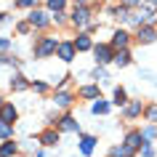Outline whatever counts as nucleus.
Here are the masks:
<instances>
[{"label":"nucleus","mask_w":157,"mask_h":157,"mask_svg":"<svg viewBox=\"0 0 157 157\" xmlns=\"http://www.w3.org/2000/svg\"><path fill=\"white\" fill-rule=\"evenodd\" d=\"M75 43H59V48H56V53H59V59L61 61H72L75 59Z\"/></svg>","instance_id":"6"},{"label":"nucleus","mask_w":157,"mask_h":157,"mask_svg":"<svg viewBox=\"0 0 157 157\" xmlns=\"http://www.w3.org/2000/svg\"><path fill=\"white\" fill-rule=\"evenodd\" d=\"M61 131H80V125H77V120H75L72 115H67L64 120H61Z\"/></svg>","instance_id":"18"},{"label":"nucleus","mask_w":157,"mask_h":157,"mask_svg":"<svg viewBox=\"0 0 157 157\" xmlns=\"http://www.w3.org/2000/svg\"><path fill=\"white\" fill-rule=\"evenodd\" d=\"M11 136H13V125L0 120V139H11Z\"/></svg>","instance_id":"23"},{"label":"nucleus","mask_w":157,"mask_h":157,"mask_svg":"<svg viewBox=\"0 0 157 157\" xmlns=\"http://www.w3.org/2000/svg\"><path fill=\"white\" fill-rule=\"evenodd\" d=\"M147 120H149V123H157V107H149L147 109Z\"/></svg>","instance_id":"26"},{"label":"nucleus","mask_w":157,"mask_h":157,"mask_svg":"<svg viewBox=\"0 0 157 157\" xmlns=\"http://www.w3.org/2000/svg\"><path fill=\"white\" fill-rule=\"evenodd\" d=\"M144 141H147V139H144V133H141V131H131V133H125V141H123V147H128L131 152H139Z\"/></svg>","instance_id":"4"},{"label":"nucleus","mask_w":157,"mask_h":157,"mask_svg":"<svg viewBox=\"0 0 157 157\" xmlns=\"http://www.w3.org/2000/svg\"><path fill=\"white\" fill-rule=\"evenodd\" d=\"M11 88H13V91H24V88H29V83H27V77L16 75V77L11 80Z\"/></svg>","instance_id":"19"},{"label":"nucleus","mask_w":157,"mask_h":157,"mask_svg":"<svg viewBox=\"0 0 157 157\" xmlns=\"http://www.w3.org/2000/svg\"><path fill=\"white\" fill-rule=\"evenodd\" d=\"M72 21L77 27H85L91 21V11L85 8V3H75V13H72Z\"/></svg>","instance_id":"5"},{"label":"nucleus","mask_w":157,"mask_h":157,"mask_svg":"<svg viewBox=\"0 0 157 157\" xmlns=\"http://www.w3.org/2000/svg\"><path fill=\"white\" fill-rule=\"evenodd\" d=\"M13 155H16V144L11 139H6V144L0 147V157H13Z\"/></svg>","instance_id":"16"},{"label":"nucleus","mask_w":157,"mask_h":157,"mask_svg":"<svg viewBox=\"0 0 157 157\" xmlns=\"http://www.w3.org/2000/svg\"><path fill=\"white\" fill-rule=\"evenodd\" d=\"M3 104H6V101H3V99H0V107H3Z\"/></svg>","instance_id":"35"},{"label":"nucleus","mask_w":157,"mask_h":157,"mask_svg":"<svg viewBox=\"0 0 157 157\" xmlns=\"http://www.w3.org/2000/svg\"><path fill=\"white\" fill-rule=\"evenodd\" d=\"M115 64L117 67H128V64H131V53H128V48L115 51Z\"/></svg>","instance_id":"12"},{"label":"nucleus","mask_w":157,"mask_h":157,"mask_svg":"<svg viewBox=\"0 0 157 157\" xmlns=\"http://www.w3.org/2000/svg\"><path fill=\"white\" fill-rule=\"evenodd\" d=\"M64 3L67 0H48V8L51 11H64Z\"/></svg>","instance_id":"24"},{"label":"nucleus","mask_w":157,"mask_h":157,"mask_svg":"<svg viewBox=\"0 0 157 157\" xmlns=\"http://www.w3.org/2000/svg\"><path fill=\"white\" fill-rule=\"evenodd\" d=\"M93 77H96V80H109V77H107V72H104V69H101V64H99V69H96V72H93Z\"/></svg>","instance_id":"29"},{"label":"nucleus","mask_w":157,"mask_h":157,"mask_svg":"<svg viewBox=\"0 0 157 157\" xmlns=\"http://www.w3.org/2000/svg\"><path fill=\"white\" fill-rule=\"evenodd\" d=\"M37 141L45 144V147H56V144H59V133L56 131H43L40 136H37Z\"/></svg>","instance_id":"10"},{"label":"nucleus","mask_w":157,"mask_h":157,"mask_svg":"<svg viewBox=\"0 0 157 157\" xmlns=\"http://www.w3.org/2000/svg\"><path fill=\"white\" fill-rule=\"evenodd\" d=\"M29 24H32V27H48L51 19L45 16L43 11H32V13H29Z\"/></svg>","instance_id":"9"},{"label":"nucleus","mask_w":157,"mask_h":157,"mask_svg":"<svg viewBox=\"0 0 157 157\" xmlns=\"http://www.w3.org/2000/svg\"><path fill=\"white\" fill-rule=\"evenodd\" d=\"M75 48H77V51H93V43H91L88 35H80V37L75 40Z\"/></svg>","instance_id":"14"},{"label":"nucleus","mask_w":157,"mask_h":157,"mask_svg":"<svg viewBox=\"0 0 157 157\" xmlns=\"http://www.w3.org/2000/svg\"><path fill=\"white\" fill-rule=\"evenodd\" d=\"M80 96L83 99H99V85H83L80 88Z\"/></svg>","instance_id":"15"},{"label":"nucleus","mask_w":157,"mask_h":157,"mask_svg":"<svg viewBox=\"0 0 157 157\" xmlns=\"http://www.w3.org/2000/svg\"><path fill=\"white\" fill-rule=\"evenodd\" d=\"M32 88H35V91H45L48 85H45V83H32Z\"/></svg>","instance_id":"33"},{"label":"nucleus","mask_w":157,"mask_h":157,"mask_svg":"<svg viewBox=\"0 0 157 157\" xmlns=\"http://www.w3.org/2000/svg\"><path fill=\"white\" fill-rule=\"evenodd\" d=\"M141 109H144L141 101H128V104H125V115H128V117H139Z\"/></svg>","instance_id":"13"},{"label":"nucleus","mask_w":157,"mask_h":157,"mask_svg":"<svg viewBox=\"0 0 157 157\" xmlns=\"http://www.w3.org/2000/svg\"><path fill=\"white\" fill-rule=\"evenodd\" d=\"M75 3H85V0H75Z\"/></svg>","instance_id":"34"},{"label":"nucleus","mask_w":157,"mask_h":157,"mask_svg":"<svg viewBox=\"0 0 157 157\" xmlns=\"http://www.w3.org/2000/svg\"><path fill=\"white\" fill-rule=\"evenodd\" d=\"M141 3H144V0H123V6H125V8H136V6L141 8Z\"/></svg>","instance_id":"27"},{"label":"nucleus","mask_w":157,"mask_h":157,"mask_svg":"<svg viewBox=\"0 0 157 157\" xmlns=\"http://www.w3.org/2000/svg\"><path fill=\"white\" fill-rule=\"evenodd\" d=\"M0 64H19V61L11 59V56H6V53H0Z\"/></svg>","instance_id":"31"},{"label":"nucleus","mask_w":157,"mask_h":157,"mask_svg":"<svg viewBox=\"0 0 157 157\" xmlns=\"http://www.w3.org/2000/svg\"><path fill=\"white\" fill-rule=\"evenodd\" d=\"M152 3H157V0H152Z\"/></svg>","instance_id":"36"},{"label":"nucleus","mask_w":157,"mask_h":157,"mask_svg":"<svg viewBox=\"0 0 157 157\" xmlns=\"http://www.w3.org/2000/svg\"><path fill=\"white\" fill-rule=\"evenodd\" d=\"M136 40H139L141 45L155 43V40H157V29H155L152 24H141V27H139V32H136Z\"/></svg>","instance_id":"3"},{"label":"nucleus","mask_w":157,"mask_h":157,"mask_svg":"<svg viewBox=\"0 0 157 157\" xmlns=\"http://www.w3.org/2000/svg\"><path fill=\"white\" fill-rule=\"evenodd\" d=\"M35 3H37V0H19L16 6H19V8H32Z\"/></svg>","instance_id":"30"},{"label":"nucleus","mask_w":157,"mask_h":157,"mask_svg":"<svg viewBox=\"0 0 157 157\" xmlns=\"http://www.w3.org/2000/svg\"><path fill=\"white\" fill-rule=\"evenodd\" d=\"M155 136H157V128H155V125H147V128H144V139H155Z\"/></svg>","instance_id":"25"},{"label":"nucleus","mask_w":157,"mask_h":157,"mask_svg":"<svg viewBox=\"0 0 157 157\" xmlns=\"http://www.w3.org/2000/svg\"><path fill=\"white\" fill-rule=\"evenodd\" d=\"M11 48V40L8 37H0V51H8Z\"/></svg>","instance_id":"32"},{"label":"nucleus","mask_w":157,"mask_h":157,"mask_svg":"<svg viewBox=\"0 0 157 157\" xmlns=\"http://www.w3.org/2000/svg\"><path fill=\"white\" fill-rule=\"evenodd\" d=\"M109 155H112V157H133L136 152H131L128 147H123V144H120V147H115L112 152H109Z\"/></svg>","instance_id":"22"},{"label":"nucleus","mask_w":157,"mask_h":157,"mask_svg":"<svg viewBox=\"0 0 157 157\" xmlns=\"http://www.w3.org/2000/svg\"><path fill=\"white\" fill-rule=\"evenodd\" d=\"M91 112H93V115H107V112H109V104H107V101H101V99H96V104L91 107Z\"/></svg>","instance_id":"20"},{"label":"nucleus","mask_w":157,"mask_h":157,"mask_svg":"<svg viewBox=\"0 0 157 157\" xmlns=\"http://www.w3.org/2000/svg\"><path fill=\"white\" fill-rule=\"evenodd\" d=\"M128 40H131V35L125 32V29H117V32L112 35V43H109V45H112L115 51H120V48H125V45H128Z\"/></svg>","instance_id":"8"},{"label":"nucleus","mask_w":157,"mask_h":157,"mask_svg":"<svg viewBox=\"0 0 157 157\" xmlns=\"http://www.w3.org/2000/svg\"><path fill=\"white\" fill-rule=\"evenodd\" d=\"M53 101H56V107H69V104L75 101V96H72V93H61V91H59Z\"/></svg>","instance_id":"17"},{"label":"nucleus","mask_w":157,"mask_h":157,"mask_svg":"<svg viewBox=\"0 0 157 157\" xmlns=\"http://www.w3.org/2000/svg\"><path fill=\"white\" fill-rule=\"evenodd\" d=\"M93 56H96V61L104 67V64H109V61H115V48H112L109 43H99V45H93Z\"/></svg>","instance_id":"1"},{"label":"nucleus","mask_w":157,"mask_h":157,"mask_svg":"<svg viewBox=\"0 0 157 157\" xmlns=\"http://www.w3.org/2000/svg\"><path fill=\"white\" fill-rule=\"evenodd\" d=\"M115 104H117V107H125V104H128V93H125V88H115Z\"/></svg>","instance_id":"21"},{"label":"nucleus","mask_w":157,"mask_h":157,"mask_svg":"<svg viewBox=\"0 0 157 157\" xmlns=\"http://www.w3.org/2000/svg\"><path fill=\"white\" fill-rule=\"evenodd\" d=\"M56 48H59L56 37H43V40L37 43V48H35V56L37 59H48L51 53H56Z\"/></svg>","instance_id":"2"},{"label":"nucleus","mask_w":157,"mask_h":157,"mask_svg":"<svg viewBox=\"0 0 157 157\" xmlns=\"http://www.w3.org/2000/svg\"><path fill=\"white\" fill-rule=\"evenodd\" d=\"M93 147H96V139H93V136H80V152H83L85 157L93 155Z\"/></svg>","instance_id":"11"},{"label":"nucleus","mask_w":157,"mask_h":157,"mask_svg":"<svg viewBox=\"0 0 157 157\" xmlns=\"http://www.w3.org/2000/svg\"><path fill=\"white\" fill-rule=\"evenodd\" d=\"M141 155H144V157H152V155H155V149H152L147 141H144V147H141Z\"/></svg>","instance_id":"28"},{"label":"nucleus","mask_w":157,"mask_h":157,"mask_svg":"<svg viewBox=\"0 0 157 157\" xmlns=\"http://www.w3.org/2000/svg\"><path fill=\"white\" fill-rule=\"evenodd\" d=\"M16 117H19V112H16V107H13V104H3V107H0V120H3V123H16Z\"/></svg>","instance_id":"7"}]
</instances>
